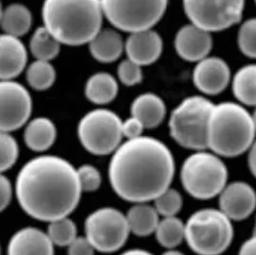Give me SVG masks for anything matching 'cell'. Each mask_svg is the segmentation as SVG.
Instances as JSON below:
<instances>
[{
  "mask_svg": "<svg viewBox=\"0 0 256 255\" xmlns=\"http://www.w3.org/2000/svg\"><path fill=\"white\" fill-rule=\"evenodd\" d=\"M184 224V240L197 254H222L232 242V220L221 210L200 209L193 213Z\"/></svg>",
  "mask_w": 256,
  "mask_h": 255,
  "instance_id": "obj_5",
  "label": "cell"
},
{
  "mask_svg": "<svg viewBox=\"0 0 256 255\" xmlns=\"http://www.w3.org/2000/svg\"><path fill=\"white\" fill-rule=\"evenodd\" d=\"M26 68L27 82L35 90H46L56 81V70L50 62L36 60Z\"/></svg>",
  "mask_w": 256,
  "mask_h": 255,
  "instance_id": "obj_28",
  "label": "cell"
},
{
  "mask_svg": "<svg viewBox=\"0 0 256 255\" xmlns=\"http://www.w3.org/2000/svg\"><path fill=\"white\" fill-rule=\"evenodd\" d=\"M228 172L221 158L212 152L196 151L182 164L180 178L191 197L210 200L218 196L226 186Z\"/></svg>",
  "mask_w": 256,
  "mask_h": 255,
  "instance_id": "obj_7",
  "label": "cell"
},
{
  "mask_svg": "<svg viewBox=\"0 0 256 255\" xmlns=\"http://www.w3.org/2000/svg\"><path fill=\"white\" fill-rule=\"evenodd\" d=\"M20 148L10 132L0 130V174L11 169L16 162Z\"/></svg>",
  "mask_w": 256,
  "mask_h": 255,
  "instance_id": "obj_31",
  "label": "cell"
},
{
  "mask_svg": "<svg viewBox=\"0 0 256 255\" xmlns=\"http://www.w3.org/2000/svg\"><path fill=\"white\" fill-rule=\"evenodd\" d=\"M256 121L241 104H214L208 124V148L217 156L235 158L254 144Z\"/></svg>",
  "mask_w": 256,
  "mask_h": 255,
  "instance_id": "obj_4",
  "label": "cell"
},
{
  "mask_svg": "<svg viewBox=\"0 0 256 255\" xmlns=\"http://www.w3.org/2000/svg\"><path fill=\"white\" fill-rule=\"evenodd\" d=\"M144 128H145L143 124L134 116H130L125 121H122L121 125L123 138H126L127 140H134L142 136Z\"/></svg>",
  "mask_w": 256,
  "mask_h": 255,
  "instance_id": "obj_35",
  "label": "cell"
},
{
  "mask_svg": "<svg viewBox=\"0 0 256 255\" xmlns=\"http://www.w3.org/2000/svg\"><path fill=\"white\" fill-rule=\"evenodd\" d=\"M237 42L240 51L246 57L254 58L256 56V20L250 18L241 25Z\"/></svg>",
  "mask_w": 256,
  "mask_h": 255,
  "instance_id": "obj_32",
  "label": "cell"
},
{
  "mask_svg": "<svg viewBox=\"0 0 256 255\" xmlns=\"http://www.w3.org/2000/svg\"><path fill=\"white\" fill-rule=\"evenodd\" d=\"M103 16L127 33L152 29L166 12L168 0H100Z\"/></svg>",
  "mask_w": 256,
  "mask_h": 255,
  "instance_id": "obj_8",
  "label": "cell"
},
{
  "mask_svg": "<svg viewBox=\"0 0 256 255\" xmlns=\"http://www.w3.org/2000/svg\"><path fill=\"white\" fill-rule=\"evenodd\" d=\"M49 222L46 234L54 246H68L77 237V226L68 217Z\"/></svg>",
  "mask_w": 256,
  "mask_h": 255,
  "instance_id": "obj_29",
  "label": "cell"
},
{
  "mask_svg": "<svg viewBox=\"0 0 256 255\" xmlns=\"http://www.w3.org/2000/svg\"><path fill=\"white\" fill-rule=\"evenodd\" d=\"M156 238L160 244L168 250L175 248L184 240L186 224L176 216L163 217L154 230Z\"/></svg>",
  "mask_w": 256,
  "mask_h": 255,
  "instance_id": "obj_27",
  "label": "cell"
},
{
  "mask_svg": "<svg viewBox=\"0 0 256 255\" xmlns=\"http://www.w3.org/2000/svg\"><path fill=\"white\" fill-rule=\"evenodd\" d=\"M33 101L27 88L14 80L0 81V130L11 132L27 124Z\"/></svg>",
  "mask_w": 256,
  "mask_h": 255,
  "instance_id": "obj_12",
  "label": "cell"
},
{
  "mask_svg": "<svg viewBox=\"0 0 256 255\" xmlns=\"http://www.w3.org/2000/svg\"><path fill=\"white\" fill-rule=\"evenodd\" d=\"M162 255H184L182 252H178V250H167L166 252H164Z\"/></svg>",
  "mask_w": 256,
  "mask_h": 255,
  "instance_id": "obj_41",
  "label": "cell"
},
{
  "mask_svg": "<svg viewBox=\"0 0 256 255\" xmlns=\"http://www.w3.org/2000/svg\"><path fill=\"white\" fill-rule=\"evenodd\" d=\"M213 46L211 33L193 24L182 26L176 34V54L186 62H198L208 57Z\"/></svg>",
  "mask_w": 256,
  "mask_h": 255,
  "instance_id": "obj_15",
  "label": "cell"
},
{
  "mask_svg": "<svg viewBox=\"0 0 256 255\" xmlns=\"http://www.w3.org/2000/svg\"><path fill=\"white\" fill-rule=\"evenodd\" d=\"M256 237L252 236L242 244L239 250V255H256Z\"/></svg>",
  "mask_w": 256,
  "mask_h": 255,
  "instance_id": "obj_38",
  "label": "cell"
},
{
  "mask_svg": "<svg viewBox=\"0 0 256 255\" xmlns=\"http://www.w3.org/2000/svg\"><path fill=\"white\" fill-rule=\"evenodd\" d=\"M122 120L106 108H96L82 116L78 125V138L82 147L95 156L112 154L121 144Z\"/></svg>",
  "mask_w": 256,
  "mask_h": 255,
  "instance_id": "obj_9",
  "label": "cell"
},
{
  "mask_svg": "<svg viewBox=\"0 0 256 255\" xmlns=\"http://www.w3.org/2000/svg\"><path fill=\"white\" fill-rule=\"evenodd\" d=\"M132 116L138 119L145 128L158 127L166 116V106L156 94H140L130 106Z\"/></svg>",
  "mask_w": 256,
  "mask_h": 255,
  "instance_id": "obj_19",
  "label": "cell"
},
{
  "mask_svg": "<svg viewBox=\"0 0 256 255\" xmlns=\"http://www.w3.org/2000/svg\"><path fill=\"white\" fill-rule=\"evenodd\" d=\"M191 24L210 33L221 32L238 24L244 0H182Z\"/></svg>",
  "mask_w": 256,
  "mask_h": 255,
  "instance_id": "obj_11",
  "label": "cell"
},
{
  "mask_svg": "<svg viewBox=\"0 0 256 255\" xmlns=\"http://www.w3.org/2000/svg\"><path fill=\"white\" fill-rule=\"evenodd\" d=\"M12 197V187L7 176L0 174V213L10 204Z\"/></svg>",
  "mask_w": 256,
  "mask_h": 255,
  "instance_id": "obj_37",
  "label": "cell"
},
{
  "mask_svg": "<svg viewBox=\"0 0 256 255\" xmlns=\"http://www.w3.org/2000/svg\"><path fill=\"white\" fill-rule=\"evenodd\" d=\"M86 238L95 250L112 254L128 240L130 228L126 215L114 208L97 209L84 222Z\"/></svg>",
  "mask_w": 256,
  "mask_h": 255,
  "instance_id": "obj_10",
  "label": "cell"
},
{
  "mask_svg": "<svg viewBox=\"0 0 256 255\" xmlns=\"http://www.w3.org/2000/svg\"><path fill=\"white\" fill-rule=\"evenodd\" d=\"M214 104L202 96L186 98L172 112L170 136L182 147L204 151L208 149V124Z\"/></svg>",
  "mask_w": 256,
  "mask_h": 255,
  "instance_id": "obj_6",
  "label": "cell"
},
{
  "mask_svg": "<svg viewBox=\"0 0 256 255\" xmlns=\"http://www.w3.org/2000/svg\"><path fill=\"white\" fill-rule=\"evenodd\" d=\"M154 208L163 217H174L182 208V195L173 188H167L154 200Z\"/></svg>",
  "mask_w": 256,
  "mask_h": 255,
  "instance_id": "obj_30",
  "label": "cell"
},
{
  "mask_svg": "<svg viewBox=\"0 0 256 255\" xmlns=\"http://www.w3.org/2000/svg\"><path fill=\"white\" fill-rule=\"evenodd\" d=\"M82 192L77 169L52 154L25 163L16 182V195L22 210L42 222L68 217L78 206Z\"/></svg>",
  "mask_w": 256,
  "mask_h": 255,
  "instance_id": "obj_2",
  "label": "cell"
},
{
  "mask_svg": "<svg viewBox=\"0 0 256 255\" xmlns=\"http://www.w3.org/2000/svg\"><path fill=\"white\" fill-rule=\"evenodd\" d=\"M130 232L136 236L145 237L152 233L158 224L160 215L154 206L147 202L136 204L126 215Z\"/></svg>",
  "mask_w": 256,
  "mask_h": 255,
  "instance_id": "obj_24",
  "label": "cell"
},
{
  "mask_svg": "<svg viewBox=\"0 0 256 255\" xmlns=\"http://www.w3.org/2000/svg\"><path fill=\"white\" fill-rule=\"evenodd\" d=\"M28 52L20 38L0 35V81L14 80L26 68Z\"/></svg>",
  "mask_w": 256,
  "mask_h": 255,
  "instance_id": "obj_17",
  "label": "cell"
},
{
  "mask_svg": "<svg viewBox=\"0 0 256 255\" xmlns=\"http://www.w3.org/2000/svg\"><path fill=\"white\" fill-rule=\"evenodd\" d=\"M1 12H2V6H1V2H0V18H1Z\"/></svg>",
  "mask_w": 256,
  "mask_h": 255,
  "instance_id": "obj_42",
  "label": "cell"
},
{
  "mask_svg": "<svg viewBox=\"0 0 256 255\" xmlns=\"http://www.w3.org/2000/svg\"><path fill=\"white\" fill-rule=\"evenodd\" d=\"M248 167L250 170L252 174H254L256 173V152H254V144L250 147V149L248 150Z\"/></svg>",
  "mask_w": 256,
  "mask_h": 255,
  "instance_id": "obj_39",
  "label": "cell"
},
{
  "mask_svg": "<svg viewBox=\"0 0 256 255\" xmlns=\"http://www.w3.org/2000/svg\"><path fill=\"white\" fill-rule=\"evenodd\" d=\"M68 255H94V248L86 237H76L68 246Z\"/></svg>",
  "mask_w": 256,
  "mask_h": 255,
  "instance_id": "obj_36",
  "label": "cell"
},
{
  "mask_svg": "<svg viewBox=\"0 0 256 255\" xmlns=\"http://www.w3.org/2000/svg\"><path fill=\"white\" fill-rule=\"evenodd\" d=\"M44 26L60 44H86L101 29L103 12L100 0H44Z\"/></svg>",
  "mask_w": 256,
  "mask_h": 255,
  "instance_id": "obj_3",
  "label": "cell"
},
{
  "mask_svg": "<svg viewBox=\"0 0 256 255\" xmlns=\"http://www.w3.org/2000/svg\"><path fill=\"white\" fill-rule=\"evenodd\" d=\"M26 146L34 152L47 151L57 138V128L47 117H36L28 121L24 130Z\"/></svg>",
  "mask_w": 256,
  "mask_h": 255,
  "instance_id": "obj_21",
  "label": "cell"
},
{
  "mask_svg": "<svg viewBox=\"0 0 256 255\" xmlns=\"http://www.w3.org/2000/svg\"><path fill=\"white\" fill-rule=\"evenodd\" d=\"M219 196L220 210L230 220H244L256 209V192L252 186L243 182L224 186Z\"/></svg>",
  "mask_w": 256,
  "mask_h": 255,
  "instance_id": "obj_13",
  "label": "cell"
},
{
  "mask_svg": "<svg viewBox=\"0 0 256 255\" xmlns=\"http://www.w3.org/2000/svg\"><path fill=\"white\" fill-rule=\"evenodd\" d=\"M0 254H1V252H0Z\"/></svg>",
  "mask_w": 256,
  "mask_h": 255,
  "instance_id": "obj_43",
  "label": "cell"
},
{
  "mask_svg": "<svg viewBox=\"0 0 256 255\" xmlns=\"http://www.w3.org/2000/svg\"><path fill=\"white\" fill-rule=\"evenodd\" d=\"M232 90L235 98L241 104L248 106H256V64H246L235 73L232 80Z\"/></svg>",
  "mask_w": 256,
  "mask_h": 255,
  "instance_id": "obj_25",
  "label": "cell"
},
{
  "mask_svg": "<svg viewBox=\"0 0 256 255\" xmlns=\"http://www.w3.org/2000/svg\"><path fill=\"white\" fill-rule=\"evenodd\" d=\"M90 52L102 64L114 62L124 52V42L114 29H101L88 42Z\"/></svg>",
  "mask_w": 256,
  "mask_h": 255,
  "instance_id": "obj_20",
  "label": "cell"
},
{
  "mask_svg": "<svg viewBox=\"0 0 256 255\" xmlns=\"http://www.w3.org/2000/svg\"><path fill=\"white\" fill-rule=\"evenodd\" d=\"M120 255H154L151 252L144 250H140V248H134V250H130L125 252L124 254Z\"/></svg>",
  "mask_w": 256,
  "mask_h": 255,
  "instance_id": "obj_40",
  "label": "cell"
},
{
  "mask_svg": "<svg viewBox=\"0 0 256 255\" xmlns=\"http://www.w3.org/2000/svg\"><path fill=\"white\" fill-rule=\"evenodd\" d=\"M32 22V12L24 4L12 3L2 9L0 26L5 34L20 38L30 31Z\"/></svg>",
  "mask_w": 256,
  "mask_h": 255,
  "instance_id": "obj_22",
  "label": "cell"
},
{
  "mask_svg": "<svg viewBox=\"0 0 256 255\" xmlns=\"http://www.w3.org/2000/svg\"><path fill=\"white\" fill-rule=\"evenodd\" d=\"M30 51L36 60L51 62L60 51V44L44 26L35 30L30 40Z\"/></svg>",
  "mask_w": 256,
  "mask_h": 255,
  "instance_id": "obj_26",
  "label": "cell"
},
{
  "mask_svg": "<svg viewBox=\"0 0 256 255\" xmlns=\"http://www.w3.org/2000/svg\"><path fill=\"white\" fill-rule=\"evenodd\" d=\"M173 154L160 140L140 136L114 152L108 178L117 196L134 204L154 200L169 188L175 174Z\"/></svg>",
  "mask_w": 256,
  "mask_h": 255,
  "instance_id": "obj_1",
  "label": "cell"
},
{
  "mask_svg": "<svg viewBox=\"0 0 256 255\" xmlns=\"http://www.w3.org/2000/svg\"><path fill=\"white\" fill-rule=\"evenodd\" d=\"M193 82L200 92L208 95L222 92L230 82V70L222 58L206 57L197 62Z\"/></svg>",
  "mask_w": 256,
  "mask_h": 255,
  "instance_id": "obj_14",
  "label": "cell"
},
{
  "mask_svg": "<svg viewBox=\"0 0 256 255\" xmlns=\"http://www.w3.org/2000/svg\"><path fill=\"white\" fill-rule=\"evenodd\" d=\"M117 75L119 81L127 86H136L143 79V71L141 66L128 58L123 60L119 64Z\"/></svg>",
  "mask_w": 256,
  "mask_h": 255,
  "instance_id": "obj_33",
  "label": "cell"
},
{
  "mask_svg": "<svg viewBox=\"0 0 256 255\" xmlns=\"http://www.w3.org/2000/svg\"><path fill=\"white\" fill-rule=\"evenodd\" d=\"M8 255H54V244L46 232L36 228H24L10 239Z\"/></svg>",
  "mask_w": 256,
  "mask_h": 255,
  "instance_id": "obj_18",
  "label": "cell"
},
{
  "mask_svg": "<svg viewBox=\"0 0 256 255\" xmlns=\"http://www.w3.org/2000/svg\"><path fill=\"white\" fill-rule=\"evenodd\" d=\"M162 50V38L152 29L130 33L124 42L127 58L141 68L156 62Z\"/></svg>",
  "mask_w": 256,
  "mask_h": 255,
  "instance_id": "obj_16",
  "label": "cell"
},
{
  "mask_svg": "<svg viewBox=\"0 0 256 255\" xmlns=\"http://www.w3.org/2000/svg\"><path fill=\"white\" fill-rule=\"evenodd\" d=\"M118 90V82L112 75L98 72L86 81L84 94L86 99L94 104H106L116 98Z\"/></svg>",
  "mask_w": 256,
  "mask_h": 255,
  "instance_id": "obj_23",
  "label": "cell"
},
{
  "mask_svg": "<svg viewBox=\"0 0 256 255\" xmlns=\"http://www.w3.org/2000/svg\"><path fill=\"white\" fill-rule=\"evenodd\" d=\"M77 174L82 191L94 192L102 184V176L99 170L90 164H84L77 169Z\"/></svg>",
  "mask_w": 256,
  "mask_h": 255,
  "instance_id": "obj_34",
  "label": "cell"
}]
</instances>
